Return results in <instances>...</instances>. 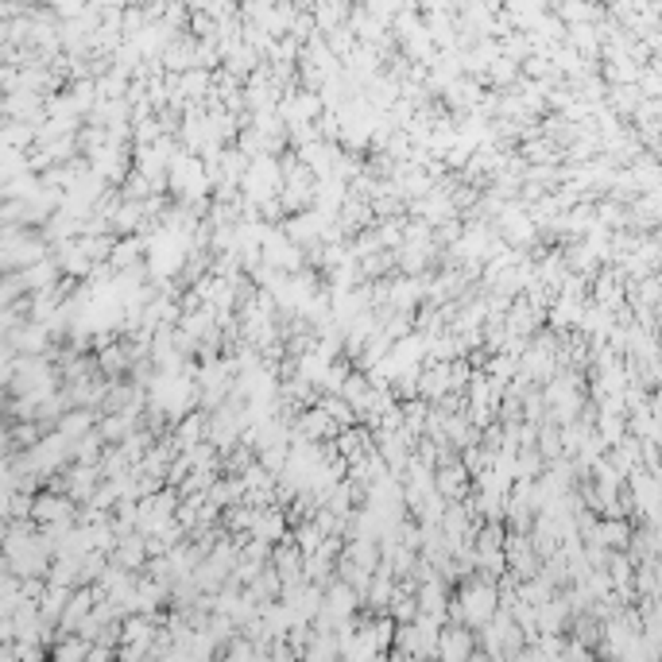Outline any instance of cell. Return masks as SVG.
Listing matches in <instances>:
<instances>
[{"mask_svg":"<svg viewBox=\"0 0 662 662\" xmlns=\"http://www.w3.org/2000/svg\"><path fill=\"white\" fill-rule=\"evenodd\" d=\"M147 554H151V550H147V539H144L140 531H132V534H124L120 546L113 550V565H120V570L132 573V570H140Z\"/></svg>","mask_w":662,"mask_h":662,"instance_id":"obj_6","label":"cell"},{"mask_svg":"<svg viewBox=\"0 0 662 662\" xmlns=\"http://www.w3.org/2000/svg\"><path fill=\"white\" fill-rule=\"evenodd\" d=\"M565 616H570V609H565V601H550V604H543L539 609V631L543 636H558V631L565 628Z\"/></svg>","mask_w":662,"mask_h":662,"instance_id":"obj_8","label":"cell"},{"mask_svg":"<svg viewBox=\"0 0 662 662\" xmlns=\"http://www.w3.org/2000/svg\"><path fill=\"white\" fill-rule=\"evenodd\" d=\"M453 624L465 628H488L496 616V585L492 582H465L461 592L449 604Z\"/></svg>","mask_w":662,"mask_h":662,"instance_id":"obj_1","label":"cell"},{"mask_svg":"<svg viewBox=\"0 0 662 662\" xmlns=\"http://www.w3.org/2000/svg\"><path fill=\"white\" fill-rule=\"evenodd\" d=\"M468 485H473V473H468L465 461L446 458L434 468V488L446 504H461V496H468Z\"/></svg>","mask_w":662,"mask_h":662,"instance_id":"obj_2","label":"cell"},{"mask_svg":"<svg viewBox=\"0 0 662 662\" xmlns=\"http://www.w3.org/2000/svg\"><path fill=\"white\" fill-rule=\"evenodd\" d=\"M322 407L329 411V415H334V422H353V419H356V411H353L349 403H345L341 395H326V399H322Z\"/></svg>","mask_w":662,"mask_h":662,"instance_id":"obj_10","label":"cell"},{"mask_svg":"<svg viewBox=\"0 0 662 662\" xmlns=\"http://www.w3.org/2000/svg\"><path fill=\"white\" fill-rule=\"evenodd\" d=\"M565 662H592L589 651H582V647H570V655H565Z\"/></svg>","mask_w":662,"mask_h":662,"instance_id":"obj_11","label":"cell"},{"mask_svg":"<svg viewBox=\"0 0 662 662\" xmlns=\"http://www.w3.org/2000/svg\"><path fill=\"white\" fill-rule=\"evenodd\" d=\"M90 655H93V643L90 639H81V636H66V639H59L54 643V662H90Z\"/></svg>","mask_w":662,"mask_h":662,"instance_id":"obj_7","label":"cell"},{"mask_svg":"<svg viewBox=\"0 0 662 662\" xmlns=\"http://www.w3.org/2000/svg\"><path fill=\"white\" fill-rule=\"evenodd\" d=\"M39 527H54V523H74L78 519V507L66 492H39L35 496V515H32Z\"/></svg>","mask_w":662,"mask_h":662,"instance_id":"obj_3","label":"cell"},{"mask_svg":"<svg viewBox=\"0 0 662 662\" xmlns=\"http://www.w3.org/2000/svg\"><path fill=\"white\" fill-rule=\"evenodd\" d=\"M175 86H178V93H190V98H202V93L210 90V74H205V71H190V74H183V78H178Z\"/></svg>","mask_w":662,"mask_h":662,"instance_id":"obj_9","label":"cell"},{"mask_svg":"<svg viewBox=\"0 0 662 662\" xmlns=\"http://www.w3.org/2000/svg\"><path fill=\"white\" fill-rule=\"evenodd\" d=\"M477 639L468 636L465 624H449L441 628V647H438V662H473L477 655Z\"/></svg>","mask_w":662,"mask_h":662,"instance_id":"obj_4","label":"cell"},{"mask_svg":"<svg viewBox=\"0 0 662 662\" xmlns=\"http://www.w3.org/2000/svg\"><path fill=\"white\" fill-rule=\"evenodd\" d=\"M283 534H287V515L279 507H256V523H252V534H248V539L275 546V543H283Z\"/></svg>","mask_w":662,"mask_h":662,"instance_id":"obj_5","label":"cell"}]
</instances>
